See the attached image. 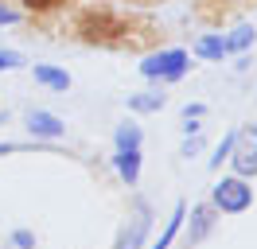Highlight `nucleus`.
I'll return each instance as SVG.
<instances>
[{"label":"nucleus","mask_w":257,"mask_h":249,"mask_svg":"<svg viewBox=\"0 0 257 249\" xmlns=\"http://www.w3.org/2000/svg\"><path fill=\"white\" fill-rule=\"evenodd\" d=\"M203 113H207V105H203V101H195V105H183V121H199Z\"/></svg>","instance_id":"18"},{"label":"nucleus","mask_w":257,"mask_h":249,"mask_svg":"<svg viewBox=\"0 0 257 249\" xmlns=\"http://www.w3.org/2000/svg\"><path fill=\"white\" fill-rule=\"evenodd\" d=\"M141 140H145V133H141V125H137V121H121V125H117V133H113L117 152H133V148H141Z\"/></svg>","instance_id":"10"},{"label":"nucleus","mask_w":257,"mask_h":249,"mask_svg":"<svg viewBox=\"0 0 257 249\" xmlns=\"http://www.w3.org/2000/svg\"><path fill=\"white\" fill-rule=\"evenodd\" d=\"M183 218H187V202H176V210H172V218H168L164 233L152 241V249H172V241H176V233H179V226H183Z\"/></svg>","instance_id":"11"},{"label":"nucleus","mask_w":257,"mask_h":249,"mask_svg":"<svg viewBox=\"0 0 257 249\" xmlns=\"http://www.w3.org/2000/svg\"><path fill=\"white\" fill-rule=\"evenodd\" d=\"M20 144H8V140H4V144H0V156H8V152H16Z\"/></svg>","instance_id":"21"},{"label":"nucleus","mask_w":257,"mask_h":249,"mask_svg":"<svg viewBox=\"0 0 257 249\" xmlns=\"http://www.w3.org/2000/svg\"><path fill=\"white\" fill-rule=\"evenodd\" d=\"M195 55H199V59H207V62H222L230 51H226V39H222V35H199V39H195Z\"/></svg>","instance_id":"9"},{"label":"nucleus","mask_w":257,"mask_h":249,"mask_svg":"<svg viewBox=\"0 0 257 249\" xmlns=\"http://www.w3.org/2000/svg\"><path fill=\"white\" fill-rule=\"evenodd\" d=\"M148 222H152L148 206H145V202H137V214H133V222L121 230V237H117V249H141V245H145V233H148Z\"/></svg>","instance_id":"5"},{"label":"nucleus","mask_w":257,"mask_h":249,"mask_svg":"<svg viewBox=\"0 0 257 249\" xmlns=\"http://www.w3.org/2000/svg\"><path fill=\"white\" fill-rule=\"evenodd\" d=\"M168 105V93L152 90V93H128V109L133 113H160Z\"/></svg>","instance_id":"12"},{"label":"nucleus","mask_w":257,"mask_h":249,"mask_svg":"<svg viewBox=\"0 0 257 249\" xmlns=\"http://www.w3.org/2000/svg\"><path fill=\"white\" fill-rule=\"evenodd\" d=\"M20 66H24V55H20V51H4V47H0V70H20Z\"/></svg>","instance_id":"15"},{"label":"nucleus","mask_w":257,"mask_h":249,"mask_svg":"<svg viewBox=\"0 0 257 249\" xmlns=\"http://www.w3.org/2000/svg\"><path fill=\"white\" fill-rule=\"evenodd\" d=\"M230 152H234V133H226V140L214 148V156H210V168H222V160H230Z\"/></svg>","instance_id":"14"},{"label":"nucleus","mask_w":257,"mask_h":249,"mask_svg":"<svg viewBox=\"0 0 257 249\" xmlns=\"http://www.w3.org/2000/svg\"><path fill=\"white\" fill-rule=\"evenodd\" d=\"M191 70V55L183 47H168V51H156L141 59V74L152 78V82H179V78Z\"/></svg>","instance_id":"2"},{"label":"nucleus","mask_w":257,"mask_h":249,"mask_svg":"<svg viewBox=\"0 0 257 249\" xmlns=\"http://www.w3.org/2000/svg\"><path fill=\"white\" fill-rule=\"evenodd\" d=\"M113 168H117V175H121V183H125V187H137V179H141V148L117 152V156H113Z\"/></svg>","instance_id":"8"},{"label":"nucleus","mask_w":257,"mask_h":249,"mask_svg":"<svg viewBox=\"0 0 257 249\" xmlns=\"http://www.w3.org/2000/svg\"><path fill=\"white\" fill-rule=\"evenodd\" d=\"M214 214H218V210H214L210 202H199V206H191V230H187V249L199 245V241H203V237L210 233V226H214Z\"/></svg>","instance_id":"6"},{"label":"nucleus","mask_w":257,"mask_h":249,"mask_svg":"<svg viewBox=\"0 0 257 249\" xmlns=\"http://www.w3.org/2000/svg\"><path fill=\"white\" fill-rule=\"evenodd\" d=\"M12 245L16 249H35V233L32 230H16L12 233Z\"/></svg>","instance_id":"16"},{"label":"nucleus","mask_w":257,"mask_h":249,"mask_svg":"<svg viewBox=\"0 0 257 249\" xmlns=\"http://www.w3.org/2000/svg\"><path fill=\"white\" fill-rule=\"evenodd\" d=\"M4 121H8V113H0V125H4Z\"/></svg>","instance_id":"22"},{"label":"nucleus","mask_w":257,"mask_h":249,"mask_svg":"<svg viewBox=\"0 0 257 249\" xmlns=\"http://www.w3.org/2000/svg\"><path fill=\"white\" fill-rule=\"evenodd\" d=\"M210 206L218 214H245L253 206V187L249 179H238V175H222L218 183L210 187Z\"/></svg>","instance_id":"1"},{"label":"nucleus","mask_w":257,"mask_h":249,"mask_svg":"<svg viewBox=\"0 0 257 249\" xmlns=\"http://www.w3.org/2000/svg\"><path fill=\"white\" fill-rule=\"evenodd\" d=\"M222 39H226V51H230V55H241V51L253 47L257 31H253V24H238V28L230 31V35H222Z\"/></svg>","instance_id":"13"},{"label":"nucleus","mask_w":257,"mask_h":249,"mask_svg":"<svg viewBox=\"0 0 257 249\" xmlns=\"http://www.w3.org/2000/svg\"><path fill=\"white\" fill-rule=\"evenodd\" d=\"M16 20H20V12H16V8L0 4V28H4V24H16Z\"/></svg>","instance_id":"20"},{"label":"nucleus","mask_w":257,"mask_h":249,"mask_svg":"<svg viewBox=\"0 0 257 249\" xmlns=\"http://www.w3.org/2000/svg\"><path fill=\"white\" fill-rule=\"evenodd\" d=\"M195 152H203V137H187L183 140V156H195Z\"/></svg>","instance_id":"19"},{"label":"nucleus","mask_w":257,"mask_h":249,"mask_svg":"<svg viewBox=\"0 0 257 249\" xmlns=\"http://www.w3.org/2000/svg\"><path fill=\"white\" fill-rule=\"evenodd\" d=\"M63 0H24V8L28 12H47V8H59Z\"/></svg>","instance_id":"17"},{"label":"nucleus","mask_w":257,"mask_h":249,"mask_svg":"<svg viewBox=\"0 0 257 249\" xmlns=\"http://www.w3.org/2000/svg\"><path fill=\"white\" fill-rule=\"evenodd\" d=\"M28 133H32L35 140H59L66 133L63 117H55L51 109H32L28 113Z\"/></svg>","instance_id":"4"},{"label":"nucleus","mask_w":257,"mask_h":249,"mask_svg":"<svg viewBox=\"0 0 257 249\" xmlns=\"http://www.w3.org/2000/svg\"><path fill=\"white\" fill-rule=\"evenodd\" d=\"M234 175L238 179H253L257 175V125H245L234 133V152H230Z\"/></svg>","instance_id":"3"},{"label":"nucleus","mask_w":257,"mask_h":249,"mask_svg":"<svg viewBox=\"0 0 257 249\" xmlns=\"http://www.w3.org/2000/svg\"><path fill=\"white\" fill-rule=\"evenodd\" d=\"M35 82L39 86H47V90H55V93H66L70 90V74H66L63 66H51V62H35Z\"/></svg>","instance_id":"7"}]
</instances>
